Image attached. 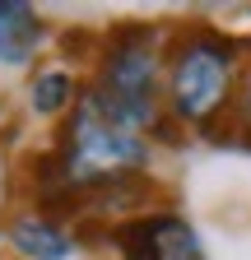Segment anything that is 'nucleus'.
<instances>
[{
	"instance_id": "obj_3",
	"label": "nucleus",
	"mask_w": 251,
	"mask_h": 260,
	"mask_svg": "<svg viewBox=\"0 0 251 260\" xmlns=\"http://www.w3.org/2000/svg\"><path fill=\"white\" fill-rule=\"evenodd\" d=\"M112 246L121 260H205L200 233L172 209L131 214L112 228Z\"/></svg>"
},
{
	"instance_id": "obj_6",
	"label": "nucleus",
	"mask_w": 251,
	"mask_h": 260,
	"mask_svg": "<svg viewBox=\"0 0 251 260\" xmlns=\"http://www.w3.org/2000/svg\"><path fill=\"white\" fill-rule=\"evenodd\" d=\"M79 79L70 65H42V70L33 75V84H28V112L42 116V121H66L79 103Z\"/></svg>"
},
{
	"instance_id": "obj_5",
	"label": "nucleus",
	"mask_w": 251,
	"mask_h": 260,
	"mask_svg": "<svg viewBox=\"0 0 251 260\" xmlns=\"http://www.w3.org/2000/svg\"><path fill=\"white\" fill-rule=\"evenodd\" d=\"M47 42V23L23 0H0V65H28Z\"/></svg>"
},
{
	"instance_id": "obj_4",
	"label": "nucleus",
	"mask_w": 251,
	"mask_h": 260,
	"mask_svg": "<svg viewBox=\"0 0 251 260\" xmlns=\"http://www.w3.org/2000/svg\"><path fill=\"white\" fill-rule=\"evenodd\" d=\"M5 237L19 251V260H70L75 255V233L51 214H19Z\"/></svg>"
},
{
	"instance_id": "obj_1",
	"label": "nucleus",
	"mask_w": 251,
	"mask_h": 260,
	"mask_svg": "<svg viewBox=\"0 0 251 260\" xmlns=\"http://www.w3.org/2000/svg\"><path fill=\"white\" fill-rule=\"evenodd\" d=\"M237 65L242 42L224 38L218 28H186L172 38L163 56V112L172 125L186 130H218L237 98Z\"/></svg>"
},
{
	"instance_id": "obj_2",
	"label": "nucleus",
	"mask_w": 251,
	"mask_h": 260,
	"mask_svg": "<svg viewBox=\"0 0 251 260\" xmlns=\"http://www.w3.org/2000/svg\"><path fill=\"white\" fill-rule=\"evenodd\" d=\"M93 103L131 135H159L163 112V51L159 28H112L93 65Z\"/></svg>"
}]
</instances>
